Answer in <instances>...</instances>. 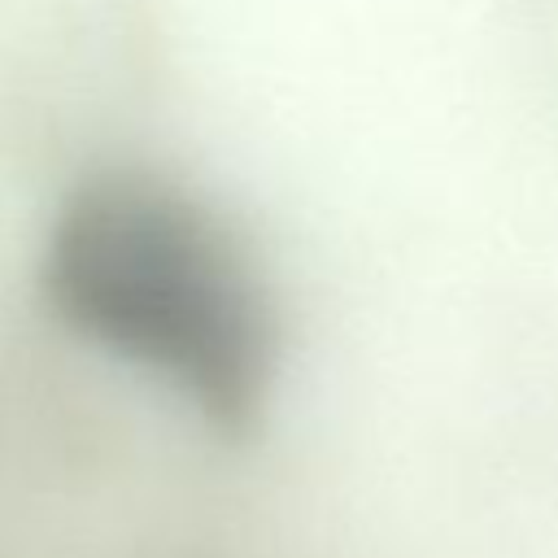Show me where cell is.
<instances>
[{
  "mask_svg": "<svg viewBox=\"0 0 558 558\" xmlns=\"http://www.w3.org/2000/svg\"><path fill=\"white\" fill-rule=\"evenodd\" d=\"M48 310L218 432L270 401L283 331L235 227L170 179L113 170L65 196L39 266Z\"/></svg>",
  "mask_w": 558,
  "mask_h": 558,
  "instance_id": "6da1fadb",
  "label": "cell"
}]
</instances>
